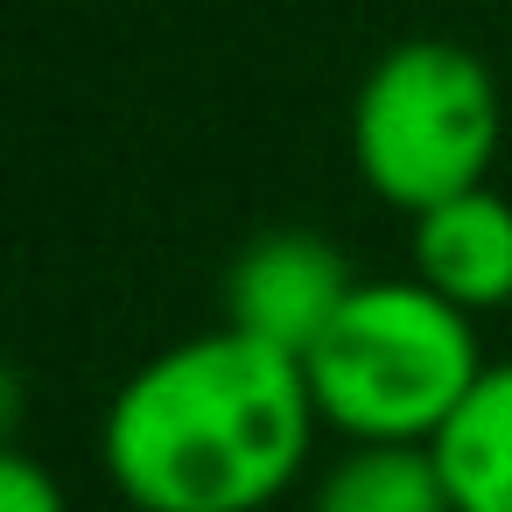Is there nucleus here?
Listing matches in <instances>:
<instances>
[{"instance_id": "2", "label": "nucleus", "mask_w": 512, "mask_h": 512, "mask_svg": "<svg viewBox=\"0 0 512 512\" xmlns=\"http://www.w3.org/2000/svg\"><path fill=\"white\" fill-rule=\"evenodd\" d=\"M477 372V316H463L414 274L358 281L302 358L316 421L344 442H435Z\"/></svg>"}, {"instance_id": "3", "label": "nucleus", "mask_w": 512, "mask_h": 512, "mask_svg": "<svg viewBox=\"0 0 512 512\" xmlns=\"http://www.w3.org/2000/svg\"><path fill=\"white\" fill-rule=\"evenodd\" d=\"M498 148L505 92L491 64L449 36H407L379 50L351 99V169L379 204L407 218L484 190Z\"/></svg>"}, {"instance_id": "7", "label": "nucleus", "mask_w": 512, "mask_h": 512, "mask_svg": "<svg viewBox=\"0 0 512 512\" xmlns=\"http://www.w3.org/2000/svg\"><path fill=\"white\" fill-rule=\"evenodd\" d=\"M309 512H456L428 442H344L316 477Z\"/></svg>"}, {"instance_id": "4", "label": "nucleus", "mask_w": 512, "mask_h": 512, "mask_svg": "<svg viewBox=\"0 0 512 512\" xmlns=\"http://www.w3.org/2000/svg\"><path fill=\"white\" fill-rule=\"evenodd\" d=\"M351 288H358V274L323 232L281 225V232H260L232 253L218 302H225V330L274 344L288 358H309V344L337 323Z\"/></svg>"}, {"instance_id": "5", "label": "nucleus", "mask_w": 512, "mask_h": 512, "mask_svg": "<svg viewBox=\"0 0 512 512\" xmlns=\"http://www.w3.org/2000/svg\"><path fill=\"white\" fill-rule=\"evenodd\" d=\"M407 260H414L407 274L421 288H435L442 302H456L463 316L512 309V204L484 183V190H463V197L421 211Z\"/></svg>"}, {"instance_id": "1", "label": "nucleus", "mask_w": 512, "mask_h": 512, "mask_svg": "<svg viewBox=\"0 0 512 512\" xmlns=\"http://www.w3.org/2000/svg\"><path fill=\"white\" fill-rule=\"evenodd\" d=\"M302 358L239 330H204L106 400L99 463L134 512H267L316 449Z\"/></svg>"}, {"instance_id": "8", "label": "nucleus", "mask_w": 512, "mask_h": 512, "mask_svg": "<svg viewBox=\"0 0 512 512\" xmlns=\"http://www.w3.org/2000/svg\"><path fill=\"white\" fill-rule=\"evenodd\" d=\"M0 512H71L64 505V484L29 456V449H0Z\"/></svg>"}, {"instance_id": "6", "label": "nucleus", "mask_w": 512, "mask_h": 512, "mask_svg": "<svg viewBox=\"0 0 512 512\" xmlns=\"http://www.w3.org/2000/svg\"><path fill=\"white\" fill-rule=\"evenodd\" d=\"M428 449L456 512H512V358L477 372Z\"/></svg>"}]
</instances>
